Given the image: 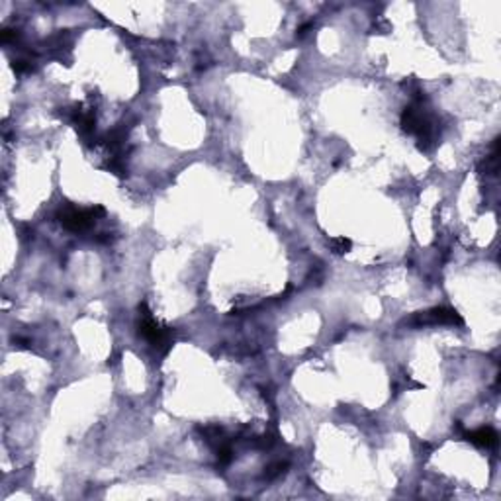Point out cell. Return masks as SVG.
<instances>
[{"label":"cell","mask_w":501,"mask_h":501,"mask_svg":"<svg viewBox=\"0 0 501 501\" xmlns=\"http://www.w3.org/2000/svg\"><path fill=\"white\" fill-rule=\"evenodd\" d=\"M427 96L423 92L413 95V102L404 108L399 123L407 135H413L417 142V149L429 153L439 142V123L431 116L425 106Z\"/></svg>","instance_id":"cell-1"},{"label":"cell","mask_w":501,"mask_h":501,"mask_svg":"<svg viewBox=\"0 0 501 501\" xmlns=\"http://www.w3.org/2000/svg\"><path fill=\"white\" fill-rule=\"evenodd\" d=\"M139 312V323H137V331H139V337L147 341L151 345L153 349H157L159 352H167L172 345V331L170 327H167L165 323H161L159 320H155V315L149 310L147 302L139 303L137 308Z\"/></svg>","instance_id":"cell-2"},{"label":"cell","mask_w":501,"mask_h":501,"mask_svg":"<svg viewBox=\"0 0 501 501\" xmlns=\"http://www.w3.org/2000/svg\"><path fill=\"white\" fill-rule=\"evenodd\" d=\"M106 210L102 206H92V208H75V206H65L59 212V224L65 227L71 233H83L95 226L96 219L104 218Z\"/></svg>","instance_id":"cell-3"},{"label":"cell","mask_w":501,"mask_h":501,"mask_svg":"<svg viewBox=\"0 0 501 501\" xmlns=\"http://www.w3.org/2000/svg\"><path fill=\"white\" fill-rule=\"evenodd\" d=\"M404 323H407L409 327H423V325H453L454 327V325H464V320L454 308L439 306V308H431L427 312L416 313L413 317H409Z\"/></svg>","instance_id":"cell-4"},{"label":"cell","mask_w":501,"mask_h":501,"mask_svg":"<svg viewBox=\"0 0 501 501\" xmlns=\"http://www.w3.org/2000/svg\"><path fill=\"white\" fill-rule=\"evenodd\" d=\"M462 437L464 441H468L470 445L478 446V448H486V451L495 448L497 443H500V435L492 427H480L476 431H464L462 429Z\"/></svg>","instance_id":"cell-5"},{"label":"cell","mask_w":501,"mask_h":501,"mask_svg":"<svg viewBox=\"0 0 501 501\" xmlns=\"http://www.w3.org/2000/svg\"><path fill=\"white\" fill-rule=\"evenodd\" d=\"M497 157H500V139L495 137L492 143V151L480 163L478 172H480V174H486V177H495V174H497Z\"/></svg>","instance_id":"cell-6"},{"label":"cell","mask_w":501,"mask_h":501,"mask_svg":"<svg viewBox=\"0 0 501 501\" xmlns=\"http://www.w3.org/2000/svg\"><path fill=\"white\" fill-rule=\"evenodd\" d=\"M329 249H331L333 255L337 256H343L349 253L350 249H352V241H350L349 237H331L329 239Z\"/></svg>","instance_id":"cell-7"},{"label":"cell","mask_w":501,"mask_h":501,"mask_svg":"<svg viewBox=\"0 0 501 501\" xmlns=\"http://www.w3.org/2000/svg\"><path fill=\"white\" fill-rule=\"evenodd\" d=\"M286 468H288V462H273L268 464L265 468V478L266 480H275V478H278V476H282L284 472H286Z\"/></svg>","instance_id":"cell-8"},{"label":"cell","mask_w":501,"mask_h":501,"mask_svg":"<svg viewBox=\"0 0 501 501\" xmlns=\"http://www.w3.org/2000/svg\"><path fill=\"white\" fill-rule=\"evenodd\" d=\"M310 28H312V24H303L302 28L298 29V36H300V38H302V36H306V34H308V29H310Z\"/></svg>","instance_id":"cell-9"}]
</instances>
